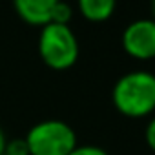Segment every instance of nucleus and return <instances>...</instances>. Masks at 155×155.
<instances>
[{
  "label": "nucleus",
  "mask_w": 155,
  "mask_h": 155,
  "mask_svg": "<svg viewBox=\"0 0 155 155\" xmlns=\"http://www.w3.org/2000/svg\"><path fill=\"white\" fill-rule=\"evenodd\" d=\"M38 55L42 62L53 71H66L79 60V40L69 26L46 24L38 35Z\"/></svg>",
  "instance_id": "2"
},
{
  "label": "nucleus",
  "mask_w": 155,
  "mask_h": 155,
  "mask_svg": "<svg viewBox=\"0 0 155 155\" xmlns=\"http://www.w3.org/2000/svg\"><path fill=\"white\" fill-rule=\"evenodd\" d=\"M122 49L135 60L155 58V20L139 18L128 24L122 31Z\"/></svg>",
  "instance_id": "4"
},
{
  "label": "nucleus",
  "mask_w": 155,
  "mask_h": 155,
  "mask_svg": "<svg viewBox=\"0 0 155 155\" xmlns=\"http://www.w3.org/2000/svg\"><path fill=\"white\" fill-rule=\"evenodd\" d=\"M144 137H146V144L150 146V150L155 151V117L146 124V133H144Z\"/></svg>",
  "instance_id": "10"
},
{
  "label": "nucleus",
  "mask_w": 155,
  "mask_h": 155,
  "mask_svg": "<svg viewBox=\"0 0 155 155\" xmlns=\"http://www.w3.org/2000/svg\"><path fill=\"white\" fill-rule=\"evenodd\" d=\"M6 155H29L26 139H8L6 144Z\"/></svg>",
  "instance_id": "8"
},
{
  "label": "nucleus",
  "mask_w": 155,
  "mask_h": 155,
  "mask_svg": "<svg viewBox=\"0 0 155 155\" xmlns=\"http://www.w3.org/2000/svg\"><path fill=\"white\" fill-rule=\"evenodd\" d=\"M115 110L130 119H142L155 111V75L144 69L130 71L115 82L111 91Z\"/></svg>",
  "instance_id": "1"
},
{
  "label": "nucleus",
  "mask_w": 155,
  "mask_h": 155,
  "mask_svg": "<svg viewBox=\"0 0 155 155\" xmlns=\"http://www.w3.org/2000/svg\"><path fill=\"white\" fill-rule=\"evenodd\" d=\"M6 144H8V137L0 128V155H6Z\"/></svg>",
  "instance_id": "11"
},
{
  "label": "nucleus",
  "mask_w": 155,
  "mask_h": 155,
  "mask_svg": "<svg viewBox=\"0 0 155 155\" xmlns=\"http://www.w3.org/2000/svg\"><path fill=\"white\" fill-rule=\"evenodd\" d=\"M69 155H108V151H106L104 148L93 146V144H84V146H79V144H77Z\"/></svg>",
  "instance_id": "9"
},
{
  "label": "nucleus",
  "mask_w": 155,
  "mask_h": 155,
  "mask_svg": "<svg viewBox=\"0 0 155 155\" xmlns=\"http://www.w3.org/2000/svg\"><path fill=\"white\" fill-rule=\"evenodd\" d=\"M58 0H13L17 15L29 26L44 28L51 22V13Z\"/></svg>",
  "instance_id": "5"
},
{
  "label": "nucleus",
  "mask_w": 155,
  "mask_h": 155,
  "mask_svg": "<svg viewBox=\"0 0 155 155\" xmlns=\"http://www.w3.org/2000/svg\"><path fill=\"white\" fill-rule=\"evenodd\" d=\"M151 13H153V20H155V0H151Z\"/></svg>",
  "instance_id": "12"
},
{
  "label": "nucleus",
  "mask_w": 155,
  "mask_h": 155,
  "mask_svg": "<svg viewBox=\"0 0 155 155\" xmlns=\"http://www.w3.org/2000/svg\"><path fill=\"white\" fill-rule=\"evenodd\" d=\"M29 155H69L77 146L75 130L58 119L40 120L26 133Z\"/></svg>",
  "instance_id": "3"
},
{
  "label": "nucleus",
  "mask_w": 155,
  "mask_h": 155,
  "mask_svg": "<svg viewBox=\"0 0 155 155\" xmlns=\"http://www.w3.org/2000/svg\"><path fill=\"white\" fill-rule=\"evenodd\" d=\"M73 18V8L64 2V0H58V4L55 6L53 13H51V22L49 24H62V26H69Z\"/></svg>",
  "instance_id": "7"
},
{
  "label": "nucleus",
  "mask_w": 155,
  "mask_h": 155,
  "mask_svg": "<svg viewBox=\"0 0 155 155\" xmlns=\"http://www.w3.org/2000/svg\"><path fill=\"white\" fill-rule=\"evenodd\" d=\"M77 8L88 22H106L115 13L117 0H77Z\"/></svg>",
  "instance_id": "6"
}]
</instances>
